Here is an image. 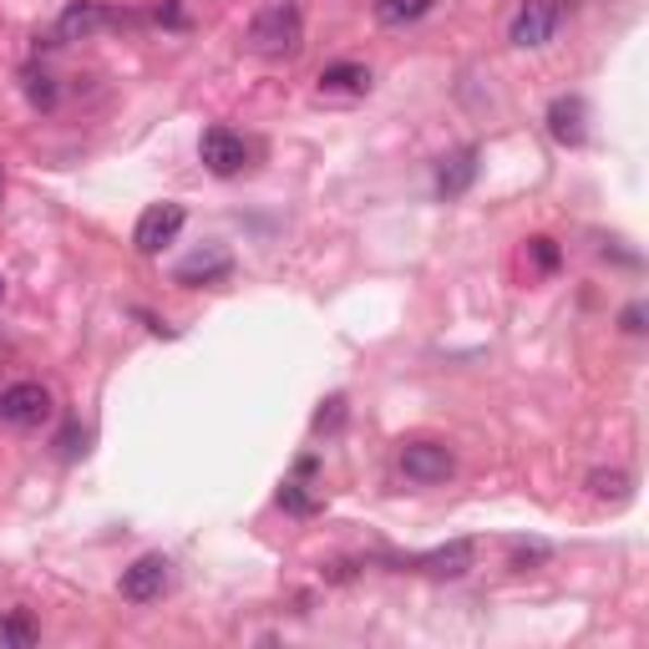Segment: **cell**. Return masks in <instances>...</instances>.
I'll return each mask as SVG.
<instances>
[{
	"mask_svg": "<svg viewBox=\"0 0 649 649\" xmlns=\"http://www.w3.org/2000/svg\"><path fill=\"white\" fill-rule=\"evenodd\" d=\"M299 41H305V21H299L295 0H269L249 21V51H259V57H295Z\"/></svg>",
	"mask_w": 649,
	"mask_h": 649,
	"instance_id": "cell-1",
	"label": "cell"
},
{
	"mask_svg": "<svg viewBox=\"0 0 649 649\" xmlns=\"http://www.w3.org/2000/svg\"><path fill=\"white\" fill-rule=\"evenodd\" d=\"M0 421H11L21 431H36L51 421V391L41 381H15L0 391Z\"/></svg>",
	"mask_w": 649,
	"mask_h": 649,
	"instance_id": "cell-2",
	"label": "cell"
},
{
	"mask_svg": "<svg viewBox=\"0 0 649 649\" xmlns=\"http://www.w3.org/2000/svg\"><path fill=\"white\" fill-rule=\"evenodd\" d=\"M188 223V213H183V204H152L143 219H137L133 229V244L137 254H162L168 244L177 238V229Z\"/></svg>",
	"mask_w": 649,
	"mask_h": 649,
	"instance_id": "cell-3",
	"label": "cell"
},
{
	"mask_svg": "<svg viewBox=\"0 0 649 649\" xmlns=\"http://www.w3.org/2000/svg\"><path fill=\"white\" fill-rule=\"evenodd\" d=\"M401 473L412 477V482L431 487V482H446V477L457 473V462L446 452L442 442H406L401 446Z\"/></svg>",
	"mask_w": 649,
	"mask_h": 649,
	"instance_id": "cell-4",
	"label": "cell"
},
{
	"mask_svg": "<svg viewBox=\"0 0 649 649\" xmlns=\"http://www.w3.org/2000/svg\"><path fill=\"white\" fill-rule=\"evenodd\" d=\"M553 30H559V5L553 0H523L513 15V26H507V41L513 46H548L553 41Z\"/></svg>",
	"mask_w": 649,
	"mask_h": 649,
	"instance_id": "cell-5",
	"label": "cell"
},
{
	"mask_svg": "<svg viewBox=\"0 0 649 649\" xmlns=\"http://www.w3.org/2000/svg\"><path fill=\"white\" fill-rule=\"evenodd\" d=\"M168 568L173 563L162 559V553H143V559L133 563V568H122V599H133V604H152V599H162V589H168Z\"/></svg>",
	"mask_w": 649,
	"mask_h": 649,
	"instance_id": "cell-6",
	"label": "cell"
},
{
	"mask_svg": "<svg viewBox=\"0 0 649 649\" xmlns=\"http://www.w3.org/2000/svg\"><path fill=\"white\" fill-rule=\"evenodd\" d=\"M198 158H204L208 173L234 177L238 168H244V158H249V148H244V137H238L234 127H208V133L198 137Z\"/></svg>",
	"mask_w": 649,
	"mask_h": 649,
	"instance_id": "cell-7",
	"label": "cell"
},
{
	"mask_svg": "<svg viewBox=\"0 0 649 649\" xmlns=\"http://www.w3.org/2000/svg\"><path fill=\"white\" fill-rule=\"evenodd\" d=\"M473 559H477V548L467 538H457V543H442V548H431V553H416L401 568H416V574H431V578H462L473 568Z\"/></svg>",
	"mask_w": 649,
	"mask_h": 649,
	"instance_id": "cell-8",
	"label": "cell"
},
{
	"mask_svg": "<svg viewBox=\"0 0 649 649\" xmlns=\"http://www.w3.org/2000/svg\"><path fill=\"white\" fill-rule=\"evenodd\" d=\"M229 269H234V259H229L223 249H198L173 269V280L188 284V290H198V284H223L229 280Z\"/></svg>",
	"mask_w": 649,
	"mask_h": 649,
	"instance_id": "cell-9",
	"label": "cell"
},
{
	"mask_svg": "<svg viewBox=\"0 0 649 649\" xmlns=\"http://www.w3.org/2000/svg\"><path fill=\"white\" fill-rule=\"evenodd\" d=\"M589 122V107H584V97H559V102L548 107V133H553V143H563V148H578L584 143V127Z\"/></svg>",
	"mask_w": 649,
	"mask_h": 649,
	"instance_id": "cell-10",
	"label": "cell"
},
{
	"mask_svg": "<svg viewBox=\"0 0 649 649\" xmlns=\"http://www.w3.org/2000/svg\"><path fill=\"white\" fill-rule=\"evenodd\" d=\"M107 21V11L97 5V0H76V5H66L57 21V41H87L91 30Z\"/></svg>",
	"mask_w": 649,
	"mask_h": 649,
	"instance_id": "cell-11",
	"label": "cell"
},
{
	"mask_svg": "<svg viewBox=\"0 0 649 649\" xmlns=\"http://www.w3.org/2000/svg\"><path fill=\"white\" fill-rule=\"evenodd\" d=\"M473 177H477V148H462L457 158L442 162V173H437V193H442V198H457V193L473 188Z\"/></svg>",
	"mask_w": 649,
	"mask_h": 649,
	"instance_id": "cell-12",
	"label": "cell"
},
{
	"mask_svg": "<svg viewBox=\"0 0 649 649\" xmlns=\"http://www.w3.org/2000/svg\"><path fill=\"white\" fill-rule=\"evenodd\" d=\"M320 91H370V72L355 61H335L320 72Z\"/></svg>",
	"mask_w": 649,
	"mask_h": 649,
	"instance_id": "cell-13",
	"label": "cell"
},
{
	"mask_svg": "<svg viewBox=\"0 0 649 649\" xmlns=\"http://www.w3.org/2000/svg\"><path fill=\"white\" fill-rule=\"evenodd\" d=\"M0 649H36V620H30L26 609L0 614Z\"/></svg>",
	"mask_w": 649,
	"mask_h": 649,
	"instance_id": "cell-14",
	"label": "cell"
},
{
	"mask_svg": "<svg viewBox=\"0 0 649 649\" xmlns=\"http://www.w3.org/2000/svg\"><path fill=\"white\" fill-rule=\"evenodd\" d=\"M431 11V0H376V21L381 26H406V21H421Z\"/></svg>",
	"mask_w": 649,
	"mask_h": 649,
	"instance_id": "cell-15",
	"label": "cell"
},
{
	"mask_svg": "<svg viewBox=\"0 0 649 649\" xmlns=\"http://www.w3.org/2000/svg\"><path fill=\"white\" fill-rule=\"evenodd\" d=\"M280 507H290V513H299V517H310V513H320V498H310L299 482H284L280 487Z\"/></svg>",
	"mask_w": 649,
	"mask_h": 649,
	"instance_id": "cell-16",
	"label": "cell"
},
{
	"mask_svg": "<svg viewBox=\"0 0 649 649\" xmlns=\"http://www.w3.org/2000/svg\"><path fill=\"white\" fill-rule=\"evenodd\" d=\"M589 487H593V498H629V473H593L589 477Z\"/></svg>",
	"mask_w": 649,
	"mask_h": 649,
	"instance_id": "cell-17",
	"label": "cell"
},
{
	"mask_svg": "<svg viewBox=\"0 0 649 649\" xmlns=\"http://www.w3.org/2000/svg\"><path fill=\"white\" fill-rule=\"evenodd\" d=\"M340 421H345V396H330L320 412H315V431H335Z\"/></svg>",
	"mask_w": 649,
	"mask_h": 649,
	"instance_id": "cell-18",
	"label": "cell"
},
{
	"mask_svg": "<svg viewBox=\"0 0 649 649\" xmlns=\"http://www.w3.org/2000/svg\"><path fill=\"white\" fill-rule=\"evenodd\" d=\"M528 249H532V259H538V269H543V274H553V269H559V249H553V238H532Z\"/></svg>",
	"mask_w": 649,
	"mask_h": 649,
	"instance_id": "cell-19",
	"label": "cell"
},
{
	"mask_svg": "<svg viewBox=\"0 0 649 649\" xmlns=\"http://www.w3.org/2000/svg\"><path fill=\"white\" fill-rule=\"evenodd\" d=\"M543 559H548L543 543H517L513 548V568H528V563H543Z\"/></svg>",
	"mask_w": 649,
	"mask_h": 649,
	"instance_id": "cell-20",
	"label": "cell"
},
{
	"mask_svg": "<svg viewBox=\"0 0 649 649\" xmlns=\"http://www.w3.org/2000/svg\"><path fill=\"white\" fill-rule=\"evenodd\" d=\"M30 102H36V107L57 102V91H51V82H46V76H30Z\"/></svg>",
	"mask_w": 649,
	"mask_h": 649,
	"instance_id": "cell-21",
	"label": "cell"
},
{
	"mask_svg": "<svg viewBox=\"0 0 649 649\" xmlns=\"http://www.w3.org/2000/svg\"><path fill=\"white\" fill-rule=\"evenodd\" d=\"M624 330H629V335L645 330V305H629V310H624Z\"/></svg>",
	"mask_w": 649,
	"mask_h": 649,
	"instance_id": "cell-22",
	"label": "cell"
},
{
	"mask_svg": "<svg viewBox=\"0 0 649 649\" xmlns=\"http://www.w3.org/2000/svg\"><path fill=\"white\" fill-rule=\"evenodd\" d=\"M0 295H5V274H0Z\"/></svg>",
	"mask_w": 649,
	"mask_h": 649,
	"instance_id": "cell-23",
	"label": "cell"
}]
</instances>
